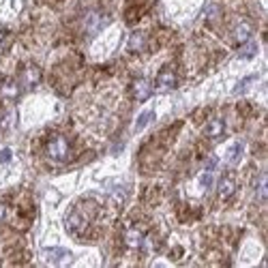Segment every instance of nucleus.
<instances>
[{"label": "nucleus", "mask_w": 268, "mask_h": 268, "mask_svg": "<svg viewBox=\"0 0 268 268\" xmlns=\"http://www.w3.org/2000/svg\"><path fill=\"white\" fill-rule=\"evenodd\" d=\"M251 35H253V24H251V21H238L234 32H232L234 41L240 43V45L247 43V41H251Z\"/></svg>", "instance_id": "7"}, {"label": "nucleus", "mask_w": 268, "mask_h": 268, "mask_svg": "<svg viewBox=\"0 0 268 268\" xmlns=\"http://www.w3.org/2000/svg\"><path fill=\"white\" fill-rule=\"evenodd\" d=\"M174 86H176V75H174V71L165 69V71L159 73V77H157V90H159V93H168V90H172Z\"/></svg>", "instance_id": "9"}, {"label": "nucleus", "mask_w": 268, "mask_h": 268, "mask_svg": "<svg viewBox=\"0 0 268 268\" xmlns=\"http://www.w3.org/2000/svg\"><path fill=\"white\" fill-rule=\"evenodd\" d=\"M257 200L264 202L266 200V174H262L257 178Z\"/></svg>", "instance_id": "18"}, {"label": "nucleus", "mask_w": 268, "mask_h": 268, "mask_svg": "<svg viewBox=\"0 0 268 268\" xmlns=\"http://www.w3.org/2000/svg\"><path fill=\"white\" fill-rule=\"evenodd\" d=\"M107 21H110V15L101 13V11H93V13H88V18L84 19V28L88 35H96L99 30L105 28Z\"/></svg>", "instance_id": "4"}, {"label": "nucleus", "mask_w": 268, "mask_h": 268, "mask_svg": "<svg viewBox=\"0 0 268 268\" xmlns=\"http://www.w3.org/2000/svg\"><path fill=\"white\" fill-rule=\"evenodd\" d=\"M243 150H245V146L240 142H236V144H232V146L228 148V153H225V161L228 163H238V159L243 157Z\"/></svg>", "instance_id": "13"}, {"label": "nucleus", "mask_w": 268, "mask_h": 268, "mask_svg": "<svg viewBox=\"0 0 268 268\" xmlns=\"http://www.w3.org/2000/svg\"><path fill=\"white\" fill-rule=\"evenodd\" d=\"M204 133H206L208 137H212V139L223 137V133H225V122L221 120V118H214V120H211V122L206 125Z\"/></svg>", "instance_id": "11"}, {"label": "nucleus", "mask_w": 268, "mask_h": 268, "mask_svg": "<svg viewBox=\"0 0 268 268\" xmlns=\"http://www.w3.org/2000/svg\"><path fill=\"white\" fill-rule=\"evenodd\" d=\"M39 79H41V71L37 67H32V64L21 71V84H24V88H35L39 84Z\"/></svg>", "instance_id": "10"}, {"label": "nucleus", "mask_w": 268, "mask_h": 268, "mask_svg": "<svg viewBox=\"0 0 268 268\" xmlns=\"http://www.w3.org/2000/svg\"><path fill=\"white\" fill-rule=\"evenodd\" d=\"M7 161H11V150L4 148V150H0V163H7Z\"/></svg>", "instance_id": "21"}, {"label": "nucleus", "mask_w": 268, "mask_h": 268, "mask_svg": "<svg viewBox=\"0 0 268 268\" xmlns=\"http://www.w3.org/2000/svg\"><path fill=\"white\" fill-rule=\"evenodd\" d=\"M47 157H50L52 161H64L69 157V144H67V139L64 137H54L50 139V144H47Z\"/></svg>", "instance_id": "2"}, {"label": "nucleus", "mask_w": 268, "mask_h": 268, "mask_svg": "<svg viewBox=\"0 0 268 268\" xmlns=\"http://www.w3.org/2000/svg\"><path fill=\"white\" fill-rule=\"evenodd\" d=\"M131 93L133 96H135L137 101H146L150 95H153V84L148 82V79H144V77H137L135 82H133L131 86Z\"/></svg>", "instance_id": "5"}, {"label": "nucleus", "mask_w": 268, "mask_h": 268, "mask_svg": "<svg viewBox=\"0 0 268 268\" xmlns=\"http://www.w3.org/2000/svg\"><path fill=\"white\" fill-rule=\"evenodd\" d=\"M217 15H219V4H208L206 11H204V18H208V19L217 18Z\"/></svg>", "instance_id": "19"}, {"label": "nucleus", "mask_w": 268, "mask_h": 268, "mask_svg": "<svg viewBox=\"0 0 268 268\" xmlns=\"http://www.w3.org/2000/svg\"><path fill=\"white\" fill-rule=\"evenodd\" d=\"M142 45H144V35L142 32H135V35L129 39V50L137 52V50H142Z\"/></svg>", "instance_id": "17"}, {"label": "nucleus", "mask_w": 268, "mask_h": 268, "mask_svg": "<svg viewBox=\"0 0 268 268\" xmlns=\"http://www.w3.org/2000/svg\"><path fill=\"white\" fill-rule=\"evenodd\" d=\"M4 43H7V32L4 30H0V50L4 47Z\"/></svg>", "instance_id": "23"}, {"label": "nucleus", "mask_w": 268, "mask_h": 268, "mask_svg": "<svg viewBox=\"0 0 268 268\" xmlns=\"http://www.w3.org/2000/svg\"><path fill=\"white\" fill-rule=\"evenodd\" d=\"M212 182V172H204V174L200 176V185L204 187V189H208Z\"/></svg>", "instance_id": "20"}, {"label": "nucleus", "mask_w": 268, "mask_h": 268, "mask_svg": "<svg viewBox=\"0 0 268 268\" xmlns=\"http://www.w3.org/2000/svg\"><path fill=\"white\" fill-rule=\"evenodd\" d=\"M234 191H236V180H234V176H230V174L221 176V180H219V185H217L219 197H221V200H230V197L234 195Z\"/></svg>", "instance_id": "6"}, {"label": "nucleus", "mask_w": 268, "mask_h": 268, "mask_svg": "<svg viewBox=\"0 0 268 268\" xmlns=\"http://www.w3.org/2000/svg\"><path fill=\"white\" fill-rule=\"evenodd\" d=\"M125 245L129 247V249H142V247H144V234H142V230H137V228L125 230Z\"/></svg>", "instance_id": "8"}, {"label": "nucleus", "mask_w": 268, "mask_h": 268, "mask_svg": "<svg viewBox=\"0 0 268 268\" xmlns=\"http://www.w3.org/2000/svg\"><path fill=\"white\" fill-rule=\"evenodd\" d=\"M153 120H154V112H144V114L137 118V122H135V131H142V129L146 127L148 122H153Z\"/></svg>", "instance_id": "15"}, {"label": "nucleus", "mask_w": 268, "mask_h": 268, "mask_svg": "<svg viewBox=\"0 0 268 268\" xmlns=\"http://www.w3.org/2000/svg\"><path fill=\"white\" fill-rule=\"evenodd\" d=\"M255 77H257V75H247V77H243V79H240L238 84L234 86V93H236V95H240V93H243L245 88H249V86L255 82Z\"/></svg>", "instance_id": "16"}, {"label": "nucleus", "mask_w": 268, "mask_h": 268, "mask_svg": "<svg viewBox=\"0 0 268 268\" xmlns=\"http://www.w3.org/2000/svg\"><path fill=\"white\" fill-rule=\"evenodd\" d=\"M214 168H217V159H208L206 161V172H214Z\"/></svg>", "instance_id": "22"}, {"label": "nucleus", "mask_w": 268, "mask_h": 268, "mask_svg": "<svg viewBox=\"0 0 268 268\" xmlns=\"http://www.w3.org/2000/svg\"><path fill=\"white\" fill-rule=\"evenodd\" d=\"M0 95L4 96V99H18L19 95V86L13 82V79H4L2 84H0Z\"/></svg>", "instance_id": "12"}, {"label": "nucleus", "mask_w": 268, "mask_h": 268, "mask_svg": "<svg viewBox=\"0 0 268 268\" xmlns=\"http://www.w3.org/2000/svg\"><path fill=\"white\" fill-rule=\"evenodd\" d=\"M4 217H7V206H4V204H0V221H2Z\"/></svg>", "instance_id": "24"}, {"label": "nucleus", "mask_w": 268, "mask_h": 268, "mask_svg": "<svg viewBox=\"0 0 268 268\" xmlns=\"http://www.w3.org/2000/svg\"><path fill=\"white\" fill-rule=\"evenodd\" d=\"M64 223H67V230L71 232L73 236H79V234H84L86 232V228H88V219L84 217L79 211H73L67 214V219H64Z\"/></svg>", "instance_id": "3"}, {"label": "nucleus", "mask_w": 268, "mask_h": 268, "mask_svg": "<svg viewBox=\"0 0 268 268\" xmlns=\"http://www.w3.org/2000/svg\"><path fill=\"white\" fill-rule=\"evenodd\" d=\"M43 257H45V262L52 266H67V264H71V260H73L71 251L62 249V247H47V249H43Z\"/></svg>", "instance_id": "1"}, {"label": "nucleus", "mask_w": 268, "mask_h": 268, "mask_svg": "<svg viewBox=\"0 0 268 268\" xmlns=\"http://www.w3.org/2000/svg\"><path fill=\"white\" fill-rule=\"evenodd\" d=\"M243 45H245V47L238 52L240 58H253L255 54H257V45H255L253 41H247V43H243Z\"/></svg>", "instance_id": "14"}]
</instances>
